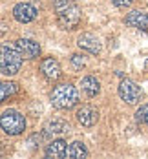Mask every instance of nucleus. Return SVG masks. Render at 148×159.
<instances>
[{"mask_svg":"<svg viewBox=\"0 0 148 159\" xmlns=\"http://www.w3.org/2000/svg\"><path fill=\"white\" fill-rule=\"evenodd\" d=\"M22 53L18 51V48H11L7 44L2 46V57H0V70L4 75H15L20 71L22 66Z\"/></svg>","mask_w":148,"mask_h":159,"instance_id":"7ed1b4c3","label":"nucleus"},{"mask_svg":"<svg viewBox=\"0 0 148 159\" xmlns=\"http://www.w3.org/2000/svg\"><path fill=\"white\" fill-rule=\"evenodd\" d=\"M119 97L124 102H128V104H137L141 101V97H143V92H141V88L133 80L123 79L121 84H119Z\"/></svg>","mask_w":148,"mask_h":159,"instance_id":"39448f33","label":"nucleus"},{"mask_svg":"<svg viewBox=\"0 0 148 159\" xmlns=\"http://www.w3.org/2000/svg\"><path fill=\"white\" fill-rule=\"evenodd\" d=\"M77 44H79L81 49L92 53V55H97L99 51H101V42H99L97 37L92 35V33H82L81 37L77 39Z\"/></svg>","mask_w":148,"mask_h":159,"instance_id":"1a4fd4ad","label":"nucleus"},{"mask_svg":"<svg viewBox=\"0 0 148 159\" xmlns=\"http://www.w3.org/2000/svg\"><path fill=\"white\" fill-rule=\"evenodd\" d=\"M66 152H68V146L62 139H57V141H51L46 146V156L53 159H62L66 157Z\"/></svg>","mask_w":148,"mask_h":159,"instance_id":"f8f14e48","label":"nucleus"},{"mask_svg":"<svg viewBox=\"0 0 148 159\" xmlns=\"http://www.w3.org/2000/svg\"><path fill=\"white\" fill-rule=\"evenodd\" d=\"M135 119H137V123L148 126V104H143L139 110L135 111Z\"/></svg>","mask_w":148,"mask_h":159,"instance_id":"f3484780","label":"nucleus"},{"mask_svg":"<svg viewBox=\"0 0 148 159\" xmlns=\"http://www.w3.org/2000/svg\"><path fill=\"white\" fill-rule=\"evenodd\" d=\"M40 71H42V75L48 80H57L62 75L61 64H59L57 59H53V57H46V59L40 62Z\"/></svg>","mask_w":148,"mask_h":159,"instance_id":"0eeeda50","label":"nucleus"},{"mask_svg":"<svg viewBox=\"0 0 148 159\" xmlns=\"http://www.w3.org/2000/svg\"><path fill=\"white\" fill-rule=\"evenodd\" d=\"M0 123H2V130L7 135H18L26 130V117L16 110H4Z\"/></svg>","mask_w":148,"mask_h":159,"instance_id":"20e7f679","label":"nucleus"},{"mask_svg":"<svg viewBox=\"0 0 148 159\" xmlns=\"http://www.w3.org/2000/svg\"><path fill=\"white\" fill-rule=\"evenodd\" d=\"M49 134H64V132H70V125L66 123L64 119H51L46 126Z\"/></svg>","mask_w":148,"mask_h":159,"instance_id":"2eb2a0df","label":"nucleus"},{"mask_svg":"<svg viewBox=\"0 0 148 159\" xmlns=\"http://www.w3.org/2000/svg\"><path fill=\"white\" fill-rule=\"evenodd\" d=\"M16 48L22 53L24 59H35V57L40 55V46H38V42L29 40V39H18V40H16Z\"/></svg>","mask_w":148,"mask_h":159,"instance_id":"6e6552de","label":"nucleus"},{"mask_svg":"<svg viewBox=\"0 0 148 159\" xmlns=\"http://www.w3.org/2000/svg\"><path fill=\"white\" fill-rule=\"evenodd\" d=\"M71 66H73L75 70H82V66H84V57H82V55H71Z\"/></svg>","mask_w":148,"mask_h":159,"instance_id":"a211bd4d","label":"nucleus"},{"mask_svg":"<svg viewBox=\"0 0 148 159\" xmlns=\"http://www.w3.org/2000/svg\"><path fill=\"white\" fill-rule=\"evenodd\" d=\"M124 24L132 26V28H137V30H143V31H148V13L130 11L128 15L124 16Z\"/></svg>","mask_w":148,"mask_h":159,"instance_id":"9b49d317","label":"nucleus"},{"mask_svg":"<svg viewBox=\"0 0 148 159\" xmlns=\"http://www.w3.org/2000/svg\"><path fill=\"white\" fill-rule=\"evenodd\" d=\"M51 104L59 110H71L77 102H79V92L75 90V86L71 84H57L51 92Z\"/></svg>","mask_w":148,"mask_h":159,"instance_id":"f03ea898","label":"nucleus"},{"mask_svg":"<svg viewBox=\"0 0 148 159\" xmlns=\"http://www.w3.org/2000/svg\"><path fill=\"white\" fill-rule=\"evenodd\" d=\"M88 156V150L81 141H73V143L68 146V152H66V157H73V159H82Z\"/></svg>","mask_w":148,"mask_h":159,"instance_id":"4468645a","label":"nucleus"},{"mask_svg":"<svg viewBox=\"0 0 148 159\" xmlns=\"http://www.w3.org/2000/svg\"><path fill=\"white\" fill-rule=\"evenodd\" d=\"M13 16L20 24H28L37 18V9H35V6L28 4V2H20L13 7Z\"/></svg>","mask_w":148,"mask_h":159,"instance_id":"423d86ee","label":"nucleus"},{"mask_svg":"<svg viewBox=\"0 0 148 159\" xmlns=\"http://www.w3.org/2000/svg\"><path fill=\"white\" fill-rule=\"evenodd\" d=\"M81 88L82 92L86 93L88 97H95L101 92V84H99V80L95 77H92V75H88V77H84L81 80Z\"/></svg>","mask_w":148,"mask_h":159,"instance_id":"ddd939ff","label":"nucleus"},{"mask_svg":"<svg viewBox=\"0 0 148 159\" xmlns=\"http://www.w3.org/2000/svg\"><path fill=\"white\" fill-rule=\"evenodd\" d=\"M61 2H64V0H53V6H55V4H61Z\"/></svg>","mask_w":148,"mask_h":159,"instance_id":"aec40b11","label":"nucleus"},{"mask_svg":"<svg viewBox=\"0 0 148 159\" xmlns=\"http://www.w3.org/2000/svg\"><path fill=\"white\" fill-rule=\"evenodd\" d=\"M16 92H18V84L16 82H2V86H0V99L6 101L7 97L15 95Z\"/></svg>","mask_w":148,"mask_h":159,"instance_id":"dca6fc26","label":"nucleus"},{"mask_svg":"<svg viewBox=\"0 0 148 159\" xmlns=\"http://www.w3.org/2000/svg\"><path fill=\"white\" fill-rule=\"evenodd\" d=\"M77 121L86 128L93 126L99 121V111L95 110L93 106H81V108L77 110Z\"/></svg>","mask_w":148,"mask_h":159,"instance_id":"9d476101","label":"nucleus"},{"mask_svg":"<svg viewBox=\"0 0 148 159\" xmlns=\"http://www.w3.org/2000/svg\"><path fill=\"white\" fill-rule=\"evenodd\" d=\"M114 2V6H117V7H128L133 0H112Z\"/></svg>","mask_w":148,"mask_h":159,"instance_id":"6ab92c4d","label":"nucleus"},{"mask_svg":"<svg viewBox=\"0 0 148 159\" xmlns=\"http://www.w3.org/2000/svg\"><path fill=\"white\" fill-rule=\"evenodd\" d=\"M57 22L62 30H75L81 22V9L73 0H64L61 4H55Z\"/></svg>","mask_w":148,"mask_h":159,"instance_id":"f257e3e1","label":"nucleus"},{"mask_svg":"<svg viewBox=\"0 0 148 159\" xmlns=\"http://www.w3.org/2000/svg\"><path fill=\"white\" fill-rule=\"evenodd\" d=\"M145 70H146V71H148V59H146V61H145Z\"/></svg>","mask_w":148,"mask_h":159,"instance_id":"412c9836","label":"nucleus"}]
</instances>
